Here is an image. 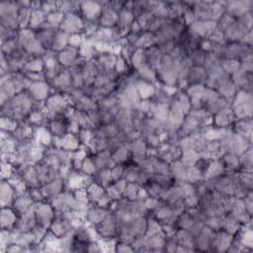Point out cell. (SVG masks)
Masks as SVG:
<instances>
[{"label":"cell","mask_w":253,"mask_h":253,"mask_svg":"<svg viewBox=\"0 0 253 253\" xmlns=\"http://www.w3.org/2000/svg\"><path fill=\"white\" fill-rule=\"evenodd\" d=\"M35 213L39 224L45 228H49L55 216V210L49 202L35 204Z\"/></svg>","instance_id":"cell-6"},{"label":"cell","mask_w":253,"mask_h":253,"mask_svg":"<svg viewBox=\"0 0 253 253\" xmlns=\"http://www.w3.org/2000/svg\"><path fill=\"white\" fill-rule=\"evenodd\" d=\"M197 20L217 22L225 13L221 1H192Z\"/></svg>","instance_id":"cell-2"},{"label":"cell","mask_w":253,"mask_h":253,"mask_svg":"<svg viewBox=\"0 0 253 253\" xmlns=\"http://www.w3.org/2000/svg\"><path fill=\"white\" fill-rule=\"evenodd\" d=\"M93 179L96 183H98L99 185H101L103 188H107L114 180L112 178V174H111V169L110 168H104L101 170H98L94 176Z\"/></svg>","instance_id":"cell-19"},{"label":"cell","mask_w":253,"mask_h":253,"mask_svg":"<svg viewBox=\"0 0 253 253\" xmlns=\"http://www.w3.org/2000/svg\"><path fill=\"white\" fill-rule=\"evenodd\" d=\"M33 10L31 8H23L19 9V16H18V24L19 29H28L30 26V21L32 17Z\"/></svg>","instance_id":"cell-21"},{"label":"cell","mask_w":253,"mask_h":253,"mask_svg":"<svg viewBox=\"0 0 253 253\" xmlns=\"http://www.w3.org/2000/svg\"><path fill=\"white\" fill-rule=\"evenodd\" d=\"M190 32L199 39H208L216 29V22L213 21H199L197 20L188 27Z\"/></svg>","instance_id":"cell-9"},{"label":"cell","mask_w":253,"mask_h":253,"mask_svg":"<svg viewBox=\"0 0 253 253\" xmlns=\"http://www.w3.org/2000/svg\"><path fill=\"white\" fill-rule=\"evenodd\" d=\"M42 10L46 14L59 11L58 9V1H43L42 2Z\"/></svg>","instance_id":"cell-31"},{"label":"cell","mask_w":253,"mask_h":253,"mask_svg":"<svg viewBox=\"0 0 253 253\" xmlns=\"http://www.w3.org/2000/svg\"><path fill=\"white\" fill-rule=\"evenodd\" d=\"M230 108L236 119L252 118V93L238 90L231 101Z\"/></svg>","instance_id":"cell-3"},{"label":"cell","mask_w":253,"mask_h":253,"mask_svg":"<svg viewBox=\"0 0 253 253\" xmlns=\"http://www.w3.org/2000/svg\"><path fill=\"white\" fill-rule=\"evenodd\" d=\"M19 123L16 122L15 120H12L8 117H1V128L3 131L13 133L14 130L17 128Z\"/></svg>","instance_id":"cell-28"},{"label":"cell","mask_w":253,"mask_h":253,"mask_svg":"<svg viewBox=\"0 0 253 253\" xmlns=\"http://www.w3.org/2000/svg\"><path fill=\"white\" fill-rule=\"evenodd\" d=\"M64 13H62L61 11H55V12H52V13H49L47 14L46 16V22L45 24L49 27H52V28H56V29H59V26L64 18Z\"/></svg>","instance_id":"cell-24"},{"label":"cell","mask_w":253,"mask_h":253,"mask_svg":"<svg viewBox=\"0 0 253 253\" xmlns=\"http://www.w3.org/2000/svg\"><path fill=\"white\" fill-rule=\"evenodd\" d=\"M139 185L136 183H127L126 185V188L123 193V198L128 200V201H134L137 200L138 198V190H139Z\"/></svg>","instance_id":"cell-23"},{"label":"cell","mask_w":253,"mask_h":253,"mask_svg":"<svg viewBox=\"0 0 253 253\" xmlns=\"http://www.w3.org/2000/svg\"><path fill=\"white\" fill-rule=\"evenodd\" d=\"M51 86L46 81H41L32 83L28 92L31 96L39 102H45L46 99L51 95Z\"/></svg>","instance_id":"cell-10"},{"label":"cell","mask_w":253,"mask_h":253,"mask_svg":"<svg viewBox=\"0 0 253 253\" xmlns=\"http://www.w3.org/2000/svg\"><path fill=\"white\" fill-rule=\"evenodd\" d=\"M103 9L101 1H83L80 5V15L83 19L99 21Z\"/></svg>","instance_id":"cell-8"},{"label":"cell","mask_w":253,"mask_h":253,"mask_svg":"<svg viewBox=\"0 0 253 253\" xmlns=\"http://www.w3.org/2000/svg\"><path fill=\"white\" fill-rule=\"evenodd\" d=\"M231 128L233 132L252 141V118L237 119Z\"/></svg>","instance_id":"cell-13"},{"label":"cell","mask_w":253,"mask_h":253,"mask_svg":"<svg viewBox=\"0 0 253 253\" xmlns=\"http://www.w3.org/2000/svg\"><path fill=\"white\" fill-rule=\"evenodd\" d=\"M44 69V62L42 57H32L26 64L23 71H33V72H42Z\"/></svg>","instance_id":"cell-22"},{"label":"cell","mask_w":253,"mask_h":253,"mask_svg":"<svg viewBox=\"0 0 253 253\" xmlns=\"http://www.w3.org/2000/svg\"><path fill=\"white\" fill-rule=\"evenodd\" d=\"M68 38H69L68 34H66L63 31L58 29V31L54 37L53 42H52L51 50L58 53V52L62 51L63 49H65L68 46Z\"/></svg>","instance_id":"cell-17"},{"label":"cell","mask_w":253,"mask_h":253,"mask_svg":"<svg viewBox=\"0 0 253 253\" xmlns=\"http://www.w3.org/2000/svg\"><path fill=\"white\" fill-rule=\"evenodd\" d=\"M85 39H86V37L83 34H72V35H69L68 45L72 46V47L79 48L82 45V43L84 42Z\"/></svg>","instance_id":"cell-30"},{"label":"cell","mask_w":253,"mask_h":253,"mask_svg":"<svg viewBox=\"0 0 253 253\" xmlns=\"http://www.w3.org/2000/svg\"><path fill=\"white\" fill-rule=\"evenodd\" d=\"M155 44V37H154V34L153 33H150V32H146V31H143L136 43H135V47L136 48H143V49H146L148 47H150L151 45H154Z\"/></svg>","instance_id":"cell-20"},{"label":"cell","mask_w":253,"mask_h":253,"mask_svg":"<svg viewBox=\"0 0 253 253\" xmlns=\"http://www.w3.org/2000/svg\"><path fill=\"white\" fill-rule=\"evenodd\" d=\"M20 214L12 208H2L1 211V227L2 229H12L16 226Z\"/></svg>","instance_id":"cell-14"},{"label":"cell","mask_w":253,"mask_h":253,"mask_svg":"<svg viewBox=\"0 0 253 253\" xmlns=\"http://www.w3.org/2000/svg\"><path fill=\"white\" fill-rule=\"evenodd\" d=\"M0 196H1V207L2 208H7V207H12L14 200L16 198V194L14 191V188L12 185L6 181L3 180L1 183V191H0Z\"/></svg>","instance_id":"cell-16"},{"label":"cell","mask_w":253,"mask_h":253,"mask_svg":"<svg viewBox=\"0 0 253 253\" xmlns=\"http://www.w3.org/2000/svg\"><path fill=\"white\" fill-rule=\"evenodd\" d=\"M206 51H204L203 49H201L200 47H198L197 49H195L194 51H192L188 57L190 58L191 62L193 65L196 66H203L204 65V61H205V57H206Z\"/></svg>","instance_id":"cell-25"},{"label":"cell","mask_w":253,"mask_h":253,"mask_svg":"<svg viewBox=\"0 0 253 253\" xmlns=\"http://www.w3.org/2000/svg\"><path fill=\"white\" fill-rule=\"evenodd\" d=\"M35 103L36 100L28 90L23 91L1 105L2 116L15 120L18 123L25 122L29 114L34 110Z\"/></svg>","instance_id":"cell-1"},{"label":"cell","mask_w":253,"mask_h":253,"mask_svg":"<svg viewBox=\"0 0 253 253\" xmlns=\"http://www.w3.org/2000/svg\"><path fill=\"white\" fill-rule=\"evenodd\" d=\"M19 8L15 1H4L0 4V23L2 27L19 29Z\"/></svg>","instance_id":"cell-4"},{"label":"cell","mask_w":253,"mask_h":253,"mask_svg":"<svg viewBox=\"0 0 253 253\" xmlns=\"http://www.w3.org/2000/svg\"><path fill=\"white\" fill-rule=\"evenodd\" d=\"M236 21V19L234 17H232L231 15L224 13L219 20L216 22V27L218 30H220L221 32H224L227 28H229L232 24H234Z\"/></svg>","instance_id":"cell-27"},{"label":"cell","mask_w":253,"mask_h":253,"mask_svg":"<svg viewBox=\"0 0 253 253\" xmlns=\"http://www.w3.org/2000/svg\"><path fill=\"white\" fill-rule=\"evenodd\" d=\"M220 66L225 73L231 75L239 69V61L235 59H221Z\"/></svg>","instance_id":"cell-26"},{"label":"cell","mask_w":253,"mask_h":253,"mask_svg":"<svg viewBox=\"0 0 253 253\" xmlns=\"http://www.w3.org/2000/svg\"><path fill=\"white\" fill-rule=\"evenodd\" d=\"M46 16H47V14L44 11H42V9L33 10L29 29L36 31V30L42 28L46 22Z\"/></svg>","instance_id":"cell-18"},{"label":"cell","mask_w":253,"mask_h":253,"mask_svg":"<svg viewBox=\"0 0 253 253\" xmlns=\"http://www.w3.org/2000/svg\"><path fill=\"white\" fill-rule=\"evenodd\" d=\"M79 56V48L68 45L65 49L57 53V60L64 68H69L75 64Z\"/></svg>","instance_id":"cell-12"},{"label":"cell","mask_w":253,"mask_h":253,"mask_svg":"<svg viewBox=\"0 0 253 253\" xmlns=\"http://www.w3.org/2000/svg\"><path fill=\"white\" fill-rule=\"evenodd\" d=\"M84 21L79 13H67L59 26V30L68 35L83 34Z\"/></svg>","instance_id":"cell-5"},{"label":"cell","mask_w":253,"mask_h":253,"mask_svg":"<svg viewBox=\"0 0 253 253\" xmlns=\"http://www.w3.org/2000/svg\"><path fill=\"white\" fill-rule=\"evenodd\" d=\"M102 4H103V9H102L101 16L99 18L100 27L115 28L116 25H117L119 13L111 7L109 1L108 2H102Z\"/></svg>","instance_id":"cell-11"},{"label":"cell","mask_w":253,"mask_h":253,"mask_svg":"<svg viewBox=\"0 0 253 253\" xmlns=\"http://www.w3.org/2000/svg\"><path fill=\"white\" fill-rule=\"evenodd\" d=\"M207 78H208V72L204 68V66L193 65L190 68L189 73L187 75V82H188V85H192V84L205 85Z\"/></svg>","instance_id":"cell-15"},{"label":"cell","mask_w":253,"mask_h":253,"mask_svg":"<svg viewBox=\"0 0 253 253\" xmlns=\"http://www.w3.org/2000/svg\"><path fill=\"white\" fill-rule=\"evenodd\" d=\"M147 6H148V1H133L132 4V9L131 12L134 16V18H137L139 15L147 11Z\"/></svg>","instance_id":"cell-29"},{"label":"cell","mask_w":253,"mask_h":253,"mask_svg":"<svg viewBox=\"0 0 253 253\" xmlns=\"http://www.w3.org/2000/svg\"><path fill=\"white\" fill-rule=\"evenodd\" d=\"M224 7L225 13L231 15L235 19L241 17L247 12H252L253 1L252 0H232V1H221Z\"/></svg>","instance_id":"cell-7"}]
</instances>
